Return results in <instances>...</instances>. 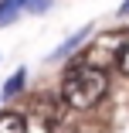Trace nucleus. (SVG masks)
I'll use <instances>...</instances> for the list:
<instances>
[{
  "mask_svg": "<svg viewBox=\"0 0 129 133\" xmlns=\"http://www.w3.org/2000/svg\"><path fill=\"white\" fill-rule=\"evenodd\" d=\"M105 92H109L105 68H95V65H85V62L71 65L61 78V99H65L68 109H78V113L95 109L105 99Z\"/></svg>",
  "mask_w": 129,
  "mask_h": 133,
  "instance_id": "obj_1",
  "label": "nucleus"
},
{
  "mask_svg": "<svg viewBox=\"0 0 129 133\" xmlns=\"http://www.w3.org/2000/svg\"><path fill=\"white\" fill-rule=\"evenodd\" d=\"M126 31H109V34H102L85 55L78 58V62H85V65H95V68H105V65H119V55H122V44H126Z\"/></svg>",
  "mask_w": 129,
  "mask_h": 133,
  "instance_id": "obj_2",
  "label": "nucleus"
},
{
  "mask_svg": "<svg viewBox=\"0 0 129 133\" xmlns=\"http://www.w3.org/2000/svg\"><path fill=\"white\" fill-rule=\"evenodd\" d=\"M88 34H92V28H82V31H75V34H71L65 44H58V48L48 55V62H61V58H68V55H71V51L78 48V44H85V41H88Z\"/></svg>",
  "mask_w": 129,
  "mask_h": 133,
  "instance_id": "obj_3",
  "label": "nucleus"
},
{
  "mask_svg": "<svg viewBox=\"0 0 129 133\" xmlns=\"http://www.w3.org/2000/svg\"><path fill=\"white\" fill-rule=\"evenodd\" d=\"M0 133H27V119L17 109H0Z\"/></svg>",
  "mask_w": 129,
  "mask_h": 133,
  "instance_id": "obj_4",
  "label": "nucleus"
},
{
  "mask_svg": "<svg viewBox=\"0 0 129 133\" xmlns=\"http://www.w3.org/2000/svg\"><path fill=\"white\" fill-rule=\"evenodd\" d=\"M24 85H27V68H17L7 82H4V89H0V99H14V96H20L24 92Z\"/></svg>",
  "mask_w": 129,
  "mask_h": 133,
  "instance_id": "obj_5",
  "label": "nucleus"
},
{
  "mask_svg": "<svg viewBox=\"0 0 129 133\" xmlns=\"http://www.w3.org/2000/svg\"><path fill=\"white\" fill-rule=\"evenodd\" d=\"M20 7H27V0H0V24H10Z\"/></svg>",
  "mask_w": 129,
  "mask_h": 133,
  "instance_id": "obj_6",
  "label": "nucleus"
},
{
  "mask_svg": "<svg viewBox=\"0 0 129 133\" xmlns=\"http://www.w3.org/2000/svg\"><path fill=\"white\" fill-rule=\"evenodd\" d=\"M119 68H122V75H129V38H126V44H122V55H119Z\"/></svg>",
  "mask_w": 129,
  "mask_h": 133,
  "instance_id": "obj_7",
  "label": "nucleus"
},
{
  "mask_svg": "<svg viewBox=\"0 0 129 133\" xmlns=\"http://www.w3.org/2000/svg\"><path fill=\"white\" fill-rule=\"evenodd\" d=\"M48 4H51V0H27V10H34V14H44V10H48Z\"/></svg>",
  "mask_w": 129,
  "mask_h": 133,
  "instance_id": "obj_8",
  "label": "nucleus"
},
{
  "mask_svg": "<svg viewBox=\"0 0 129 133\" xmlns=\"http://www.w3.org/2000/svg\"><path fill=\"white\" fill-rule=\"evenodd\" d=\"M119 14H129V0H122V7H119Z\"/></svg>",
  "mask_w": 129,
  "mask_h": 133,
  "instance_id": "obj_9",
  "label": "nucleus"
}]
</instances>
